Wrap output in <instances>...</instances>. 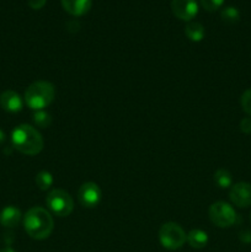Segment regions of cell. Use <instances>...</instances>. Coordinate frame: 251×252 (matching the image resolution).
<instances>
[{
    "label": "cell",
    "instance_id": "obj_1",
    "mask_svg": "<svg viewBox=\"0 0 251 252\" xmlns=\"http://www.w3.org/2000/svg\"><path fill=\"white\" fill-rule=\"evenodd\" d=\"M24 226L30 238L44 240L49 238L54 229L53 217L43 207H32L24 216Z\"/></svg>",
    "mask_w": 251,
    "mask_h": 252
},
{
    "label": "cell",
    "instance_id": "obj_2",
    "mask_svg": "<svg viewBox=\"0 0 251 252\" xmlns=\"http://www.w3.org/2000/svg\"><path fill=\"white\" fill-rule=\"evenodd\" d=\"M11 143L17 152L30 157L39 154L44 147L42 134L30 125L17 126L11 133Z\"/></svg>",
    "mask_w": 251,
    "mask_h": 252
},
{
    "label": "cell",
    "instance_id": "obj_3",
    "mask_svg": "<svg viewBox=\"0 0 251 252\" xmlns=\"http://www.w3.org/2000/svg\"><path fill=\"white\" fill-rule=\"evenodd\" d=\"M56 97V89L49 81L38 80L32 83L25 91V102L34 111L44 110Z\"/></svg>",
    "mask_w": 251,
    "mask_h": 252
},
{
    "label": "cell",
    "instance_id": "obj_4",
    "mask_svg": "<svg viewBox=\"0 0 251 252\" xmlns=\"http://www.w3.org/2000/svg\"><path fill=\"white\" fill-rule=\"evenodd\" d=\"M46 204L49 212L57 217L70 216L71 212L74 211V199L70 193L62 189H54L49 191L46 197Z\"/></svg>",
    "mask_w": 251,
    "mask_h": 252
},
{
    "label": "cell",
    "instance_id": "obj_5",
    "mask_svg": "<svg viewBox=\"0 0 251 252\" xmlns=\"http://www.w3.org/2000/svg\"><path fill=\"white\" fill-rule=\"evenodd\" d=\"M159 241L167 250H179L187 241V234L181 225L174 221L162 224L159 230Z\"/></svg>",
    "mask_w": 251,
    "mask_h": 252
},
{
    "label": "cell",
    "instance_id": "obj_6",
    "mask_svg": "<svg viewBox=\"0 0 251 252\" xmlns=\"http://www.w3.org/2000/svg\"><path fill=\"white\" fill-rule=\"evenodd\" d=\"M208 216L212 223L219 228H229L236 223V212L229 203L223 201L214 202L208 209Z\"/></svg>",
    "mask_w": 251,
    "mask_h": 252
},
{
    "label": "cell",
    "instance_id": "obj_7",
    "mask_svg": "<svg viewBox=\"0 0 251 252\" xmlns=\"http://www.w3.org/2000/svg\"><path fill=\"white\" fill-rule=\"evenodd\" d=\"M102 198V191L95 182H85L78 191V199L85 208H95Z\"/></svg>",
    "mask_w": 251,
    "mask_h": 252
},
{
    "label": "cell",
    "instance_id": "obj_8",
    "mask_svg": "<svg viewBox=\"0 0 251 252\" xmlns=\"http://www.w3.org/2000/svg\"><path fill=\"white\" fill-rule=\"evenodd\" d=\"M229 198L231 203L239 208H248L251 206V184L238 182L233 185L229 191Z\"/></svg>",
    "mask_w": 251,
    "mask_h": 252
},
{
    "label": "cell",
    "instance_id": "obj_9",
    "mask_svg": "<svg viewBox=\"0 0 251 252\" xmlns=\"http://www.w3.org/2000/svg\"><path fill=\"white\" fill-rule=\"evenodd\" d=\"M171 10L177 19L189 22L198 12L196 0H172Z\"/></svg>",
    "mask_w": 251,
    "mask_h": 252
},
{
    "label": "cell",
    "instance_id": "obj_10",
    "mask_svg": "<svg viewBox=\"0 0 251 252\" xmlns=\"http://www.w3.org/2000/svg\"><path fill=\"white\" fill-rule=\"evenodd\" d=\"M0 107L10 113H17L24 107L22 97L14 90H6L0 95Z\"/></svg>",
    "mask_w": 251,
    "mask_h": 252
},
{
    "label": "cell",
    "instance_id": "obj_11",
    "mask_svg": "<svg viewBox=\"0 0 251 252\" xmlns=\"http://www.w3.org/2000/svg\"><path fill=\"white\" fill-rule=\"evenodd\" d=\"M22 214L19 208L14 206H7L0 212V224L5 228H15L21 221Z\"/></svg>",
    "mask_w": 251,
    "mask_h": 252
},
{
    "label": "cell",
    "instance_id": "obj_12",
    "mask_svg": "<svg viewBox=\"0 0 251 252\" xmlns=\"http://www.w3.org/2000/svg\"><path fill=\"white\" fill-rule=\"evenodd\" d=\"M91 0H62L64 10L73 16H83L90 10Z\"/></svg>",
    "mask_w": 251,
    "mask_h": 252
},
{
    "label": "cell",
    "instance_id": "obj_13",
    "mask_svg": "<svg viewBox=\"0 0 251 252\" xmlns=\"http://www.w3.org/2000/svg\"><path fill=\"white\" fill-rule=\"evenodd\" d=\"M187 243L189 246L197 250L206 248L208 244V234L201 229H192L188 234H187Z\"/></svg>",
    "mask_w": 251,
    "mask_h": 252
},
{
    "label": "cell",
    "instance_id": "obj_14",
    "mask_svg": "<svg viewBox=\"0 0 251 252\" xmlns=\"http://www.w3.org/2000/svg\"><path fill=\"white\" fill-rule=\"evenodd\" d=\"M185 34L192 42H199L204 37L203 25L196 21H189L185 27Z\"/></svg>",
    "mask_w": 251,
    "mask_h": 252
},
{
    "label": "cell",
    "instance_id": "obj_15",
    "mask_svg": "<svg viewBox=\"0 0 251 252\" xmlns=\"http://www.w3.org/2000/svg\"><path fill=\"white\" fill-rule=\"evenodd\" d=\"M214 182L220 189H228L233 186V176L226 169H218L214 172Z\"/></svg>",
    "mask_w": 251,
    "mask_h": 252
},
{
    "label": "cell",
    "instance_id": "obj_16",
    "mask_svg": "<svg viewBox=\"0 0 251 252\" xmlns=\"http://www.w3.org/2000/svg\"><path fill=\"white\" fill-rule=\"evenodd\" d=\"M54 179H53V175L51 174L49 171L47 170H43V171H39L36 176V184L38 186L39 189L42 191H47L52 187L53 185Z\"/></svg>",
    "mask_w": 251,
    "mask_h": 252
},
{
    "label": "cell",
    "instance_id": "obj_17",
    "mask_svg": "<svg viewBox=\"0 0 251 252\" xmlns=\"http://www.w3.org/2000/svg\"><path fill=\"white\" fill-rule=\"evenodd\" d=\"M33 122L39 128H48L52 125V116L47 111L41 110L33 113Z\"/></svg>",
    "mask_w": 251,
    "mask_h": 252
},
{
    "label": "cell",
    "instance_id": "obj_18",
    "mask_svg": "<svg viewBox=\"0 0 251 252\" xmlns=\"http://www.w3.org/2000/svg\"><path fill=\"white\" fill-rule=\"evenodd\" d=\"M220 17L225 24L233 25V24H236V22L240 20V12H239V10L236 9V7L228 6L221 11Z\"/></svg>",
    "mask_w": 251,
    "mask_h": 252
},
{
    "label": "cell",
    "instance_id": "obj_19",
    "mask_svg": "<svg viewBox=\"0 0 251 252\" xmlns=\"http://www.w3.org/2000/svg\"><path fill=\"white\" fill-rule=\"evenodd\" d=\"M240 103L244 112H245L249 117H251V89H248V90L241 95Z\"/></svg>",
    "mask_w": 251,
    "mask_h": 252
},
{
    "label": "cell",
    "instance_id": "obj_20",
    "mask_svg": "<svg viewBox=\"0 0 251 252\" xmlns=\"http://www.w3.org/2000/svg\"><path fill=\"white\" fill-rule=\"evenodd\" d=\"M223 2L224 0H201V4L203 6V9H206L209 12L218 10L223 5Z\"/></svg>",
    "mask_w": 251,
    "mask_h": 252
},
{
    "label": "cell",
    "instance_id": "obj_21",
    "mask_svg": "<svg viewBox=\"0 0 251 252\" xmlns=\"http://www.w3.org/2000/svg\"><path fill=\"white\" fill-rule=\"evenodd\" d=\"M240 130L245 134L251 133V117H245L240 121Z\"/></svg>",
    "mask_w": 251,
    "mask_h": 252
},
{
    "label": "cell",
    "instance_id": "obj_22",
    "mask_svg": "<svg viewBox=\"0 0 251 252\" xmlns=\"http://www.w3.org/2000/svg\"><path fill=\"white\" fill-rule=\"evenodd\" d=\"M47 0H27V4H29L30 7H32V9L34 10H38V9H42V7L46 5Z\"/></svg>",
    "mask_w": 251,
    "mask_h": 252
},
{
    "label": "cell",
    "instance_id": "obj_23",
    "mask_svg": "<svg viewBox=\"0 0 251 252\" xmlns=\"http://www.w3.org/2000/svg\"><path fill=\"white\" fill-rule=\"evenodd\" d=\"M240 239L244 243H251V231H244V233H241Z\"/></svg>",
    "mask_w": 251,
    "mask_h": 252
},
{
    "label": "cell",
    "instance_id": "obj_24",
    "mask_svg": "<svg viewBox=\"0 0 251 252\" xmlns=\"http://www.w3.org/2000/svg\"><path fill=\"white\" fill-rule=\"evenodd\" d=\"M5 139H6V137H5V133L2 132L1 129H0V145H2L5 143Z\"/></svg>",
    "mask_w": 251,
    "mask_h": 252
},
{
    "label": "cell",
    "instance_id": "obj_25",
    "mask_svg": "<svg viewBox=\"0 0 251 252\" xmlns=\"http://www.w3.org/2000/svg\"><path fill=\"white\" fill-rule=\"evenodd\" d=\"M0 252H16V251H15L14 249H11V248H5V249H2V250Z\"/></svg>",
    "mask_w": 251,
    "mask_h": 252
},
{
    "label": "cell",
    "instance_id": "obj_26",
    "mask_svg": "<svg viewBox=\"0 0 251 252\" xmlns=\"http://www.w3.org/2000/svg\"><path fill=\"white\" fill-rule=\"evenodd\" d=\"M250 221H251V213H250Z\"/></svg>",
    "mask_w": 251,
    "mask_h": 252
}]
</instances>
